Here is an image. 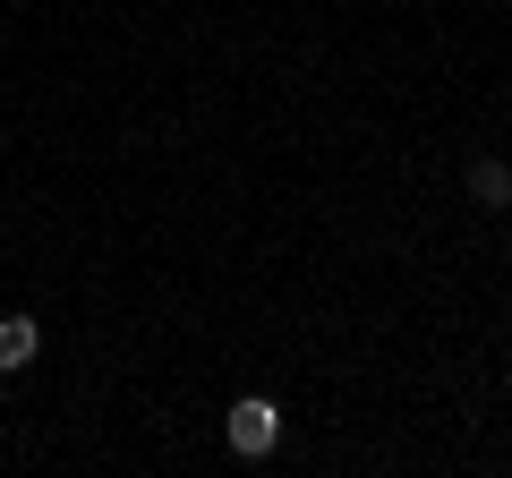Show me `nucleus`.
Listing matches in <instances>:
<instances>
[{"label":"nucleus","instance_id":"nucleus-3","mask_svg":"<svg viewBox=\"0 0 512 478\" xmlns=\"http://www.w3.org/2000/svg\"><path fill=\"white\" fill-rule=\"evenodd\" d=\"M470 205L504 214V205H512V163H495V154H487V163H470Z\"/></svg>","mask_w":512,"mask_h":478},{"label":"nucleus","instance_id":"nucleus-2","mask_svg":"<svg viewBox=\"0 0 512 478\" xmlns=\"http://www.w3.org/2000/svg\"><path fill=\"white\" fill-rule=\"evenodd\" d=\"M35 350H43V325H35V316H0V376L35 368Z\"/></svg>","mask_w":512,"mask_h":478},{"label":"nucleus","instance_id":"nucleus-1","mask_svg":"<svg viewBox=\"0 0 512 478\" xmlns=\"http://www.w3.org/2000/svg\"><path fill=\"white\" fill-rule=\"evenodd\" d=\"M222 436H231V453H239V461H265V453L282 444V410L265 402V393H239L231 419H222Z\"/></svg>","mask_w":512,"mask_h":478}]
</instances>
